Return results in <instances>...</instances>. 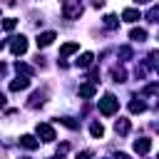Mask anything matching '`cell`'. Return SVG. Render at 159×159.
Instances as JSON below:
<instances>
[{
	"mask_svg": "<svg viewBox=\"0 0 159 159\" xmlns=\"http://www.w3.org/2000/svg\"><path fill=\"white\" fill-rule=\"evenodd\" d=\"M134 75H137V77H139V80H142V77H144V75H147V65H139V67H137V70H134Z\"/></svg>",
	"mask_w": 159,
	"mask_h": 159,
	"instance_id": "obj_26",
	"label": "cell"
},
{
	"mask_svg": "<svg viewBox=\"0 0 159 159\" xmlns=\"http://www.w3.org/2000/svg\"><path fill=\"white\" fill-rule=\"evenodd\" d=\"M92 5H94V7H102V5H104V0H92Z\"/></svg>",
	"mask_w": 159,
	"mask_h": 159,
	"instance_id": "obj_29",
	"label": "cell"
},
{
	"mask_svg": "<svg viewBox=\"0 0 159 159\" xmlns=\"http://www.w3.org/2000/svg\"><path fill=\"white\" fill-rule=\"evenodd\" d=\"M30 87V77L27 75H17L12 82H10V92H22V89H27Z\"/></svg>",
	"mask_w": 159,
	"mask_h": 159,
	"instance_id": "obj_5",
	"label": "cell"
},
{
	"mask_svg": "<svg viewBox=\"0 0 159 159\" xmlns=\"http://www.w3.org/2000/svg\"><path fill=\"white\" fill-rule=\"evenodd\" d=\"M5 107V94H0V109Z\"/></svg>",
	"mask_w": 159,
	"mask_h": 159,
	"instance_id": "obj_31",
	"label": "cell"
},
{
	"mask_svg": "<svg viewBox=\"0 0 159 159\" xmlns=\"http://www.w3.org/2000/svg\"><path fill=\"white\" fill-rule=\"evenodd\" d=\"M152 149V139H147V137H139L137 142H134V152L137 154H147Z\"/></svg>",
	"mask_w": 159,
	"mask_h": 159,
	"instance_id": "obj_10",
	"label": "cell"
},
{
	"mask_svg": "<svg viewBox=\"0 0 159 159\" xmlns=\"http://www.w3.org/2000/svg\"><path fill=\"white\" fill-rule=\"evenodd\" d=\"M144 94H154V97H159V84H147V87H144Z\"/></svg>",
	"mask_w": 159,
	"mask_h": 159,
	"instance_id": "obj_24",
	"label": "cell"
},
{
	"mask_svg": "<svg viewBox=\"0 0 159 159\" xmlns=\"http://www.w3.org/2000/svg\"><path fill=\"white\" fill-rule=\"evenodd\" d=\"M129 37L137 40V42H142V40H147V30H144V27H132V30H129Z\"/></svg>",
	"mask_w": 159,
	"mask_h": 159,
	"instance_id": "obj_17",
	"label": "cell"
},
{
	"mask_svg": "<svg viewBox=\"0 0 159 159\" xmlns=\"http://www.w3.org/2000/svg\"><path fill=\"white\" fill-rule=\"evenodd\" d=\"M60 122H62V124H65V127H70V129H77V127H80V124H77V122H75V119H70V117H62V119H60Z\"/></svg>",
	"mask_w": 159,
	"mask_h": 159,
	"instance_id": "obj_25",
	"label": "cell"
},
{
	"mask_svg": "<svg viewBox=\"0 0 159 159\" xmlns=\"http://www.w3.org/2000/svg\"><path fill=\"white\" fill-rule=\"evenodd\" d=\"M10 52H12L15 57L25 55V52H27V37H22V35H17V37H10Z\"/></svg>",
	"mask_w": 159,
	"mask_h": 159,
	"instance_id": "obj_3",
	"label": "cell"
},
{
	"mask_svg": "<svg viewBox=\"0 0 159 159\" xmlns=\"http://www.w3.org/2000/svg\"><path fill=\"white\" fill-rule=\"evenodd\" d=\"M77 159H92V152H89V149H84V152H80V154H77Z\"/></svg>",
	"mask_w": 159,
	"mask_h": 159,
	"instance_id": "obj_27",
	"label": "cell"
},
{
	"mask_svg": "<svg viewBox=\"0 0 159 159\" xmlns=\"http://www.w3.org/2000/svg\"><path fill=\"white\" fill-rule=\"evenodd\" d=\"M15 70H17V75H27V77H32V75H35V70H32L27 62H20V60L15 62Z\"/></svg>",
	"mask_w": 159,
	"mask_h": 159,
	"instance_id": "obj_15",
	"label": "cell"
},
{
	"mask_svg": "<svg viewBox=\"0 0 159 159\" xmlns=\"http://www.w3.org/2000/svg\"><path fill=\"white\" fill-rule=\"evenodd\" d=\"M62 15H65L67 20H77V17L82 15V2H80V0H65V2H62Z\"/></svg>",
	"mask_w": 159,
	"mask_h": 159,
	"instance_id": "obj_2",
	"label": "cell"
},
{
	"mask_svg": "<svg viewBox=\"0 0 159 159\" xmlns=\"http://www.w3.org/2000/svg\"><path fill=\"white\" fill-rule=\"evenodd\" d=\"M147 20L154 22V25H159V5H152V7L147 10Z\"/></svg>",
	"mask_w": 159,
	"mask_h": 159,
	"instance_id": "obj_19",
	"label": "cell"
},
{
	"mask_svg": "<svg viewBox=\"0 0 159 159\" xmlns=\"http://www.w3.org/2000/svg\"><path fill=\"white\" fill-rule=\"evenodd\" d=\"M114 159H129V154H124V152H119V154H114Z\"/></svg>",
	"mask_w": 159,
	"mask_h": 159,
	"instance_id": "obj_28",
	"label": "cell"
},
{
	"mask_svg": "<svg viewBox=\"0 0 159 159\" xmlns=\"http://www.w3.org/2000/svg\"><path fill=\"white\" fill-rule=\"evenodd\" d=\"M117 109H119V99H117L114 94H104V97L99 99V112H102L104 117L117 114Z\"/></svg>",
	"mask_w": 159,
	"mask_h": 159,
	"instance_id": "obj_1",
	"label": "cell"
},
{
	"mask_svg": "<svg viewBox=\"0 0 159 159\" xmlns=\"http://www.w3.org/2000/svg\"><path fill=\"white\" fill-rule=\"evenodd\" d=\"M142 15H139V10H134V7H127L124 12H122V20H127V22H137Z\"/></svg>",
	"mask_w": 159,
	"mask_h": 159,
	"instance_id": "obj_14",
	"label": "cell"
},
{
	"mask_svg": "<svg viewBox=\"0 0 159 159\" xmlns=\"http://www.w3.org/2000/svg\"><path fill=\"white\" fill-rule=\"evenodd\" d=\"M157 72H159V65H157Z\"/></svg>",
	"mask_w": 159,
	"mask_h": 159,
	"instance_id": "obj_34",
	"label": "cell"
},
{
	"mask_svg": "<svg viewBox=\"0 0 159 159\" xmlns=\"http://www.w3.org/2000/svg\"><path fill=\"white\" fill-rule=\"evenodd\" d=\"M92 60H94V55H92V52H82V55L75 60V65H77V67H89V65H92Z\"/></svg>",
	"mask_w": 159,
	"mask_h": 159,
	"instance_id": "obj_12",
	"label": "cell"
},
{
	"mask_svg": "<svg viewBox=\"0 0 159 159\" xmlns=\"http://www.w3.org/2000/svg\"><path fill=\"white\" fill-rule=\"evenodd\" d=\"M89 134H92L94 139H102V137H104V127H102L99 122H92V124H89Z\"/></svg>",
	"mask_w": 159,
	"mask_h": 159,
	"instance_id": "obj_18",
	"label": "cell"
},
{
	"mask_svg": "<svg viewBox=\"0 0 159 159\" xmlns=\"http://www.w3.org/2000/svg\"><path fill=\"white\" fill-rule=\"evenodd\" d=\"M55 159H62V157H55Z\"/></svg>",
	"mask_w": 159,
	"mask_h": 159,
	"instance_id": "obj_35",
	"label": "cell"
},
{
	"mask_svg": "<svg viewBox=\"0 0 159 159\" xmlns=\"http://www.w3.org/2000/svg\"><path fill=\"white\" fill-rule=\"evenodd\" d=\"M134 52H132V47H127V45H122L119 47V60H129Z\"/></svg>",
	"mask_w": 159,
	"mask_h": 159,
	"instance_id": "obj_22",
	"label": "cell"
},
{
	"mask_svg": "<svg viewBox=\"0 0 159 159\" xmlns=\"http://www.w3.org/2000/svg\"><path fill=\"white\" fill-rule=\"evenodd\" d=\"M20 159H30V157H20Z\"/></svg>",
	"mask_w": 159,
	"mask_h": 159,
	"instance_id": "obj_33",
	"label": "cell"
},
{
	"mask_svg": "<svg viewBox=\"0 0 159 159\" xmlns=\"http://www.w3.org/2000/svg\"><path fill=\"white\" fill-rule=\"evenodd\" d=\"M42 97H45L42 92H35V94L30 97V107H37V104H42Z\"/></svg>",
	"mask_w": 159,
	"mask_h": 159,
	"instance_id": "obj_23",
	"label": "cell"
},
{
	"mask_svg": "<svg viewBox=\"0 0 159 159\" xmlns=\"http://www.w3.org/2000/svg\"><path fill=\"white\" fill-rule=\"evenodd\" d=\"M102 22H104V27H107V30H114V27L119 25L117 15H104V20H102Z\"/></svg>",
	"mask_w": 159,
	"mask_h": 159,
	"instance_id": "obj_20",
	"label": "cell"
},
{
	"mask_svg": "<svg viewBox=\"0 0 159 159\" xmlns=\"http://www.w3.org/2000/svg\"><path fill=\"white\" fill-rule=\"evenodd\" d=\"M137 5H144V2H152V0H134Z\"/></svg>",
	"mask_w": 159,
	"mask_h": 159,
	"instance_id": "obj_32",
	"label": "cell"
},
{
	"mask_svg": "<svg viewBox=\"0 0 159 159\" xmlns=\"http://www.w3.org/2000/svg\"><path fill=\"white\" fill-rule=\"evenodd\" d=\"M15 27H17V20H15V17H5V20H2V30H7V32H12Z\"/></svg>",
	"mask_w": 159,
	"mask_h": 159,
	"instance_id": "obj_21",
	"label": "cell"
},
{
	"mask_svg": "<svg viewBox=\"0 0 159 159\" xmlns=\"http://www.w3.org/2000/svg\"><path fill=\"white\" fill-rule=\"evenodd\" d=\"M144 109H147V104H144L139 97H134V99L129 102V112H132V114H142Z\"/></svg>",
	"mask_w": 159,
	"mask_h": 159,
	"instance_id": "obj_13",
	"label": "cell"
},
{
	"mask_svg": "<svg viewBox=\"0 0 159 159\" xmlns=\"http://www.w3.org/2000/svg\"><path fill=\"white\" fill-rule=\"evenodd\" d=\"M55 40H57V35H55L52 30H47V32H40L35 42H37V47H47V45H52Z\"/></svg>",
	"mask_w": 159,
	"mask_h": 159,
	"instance_id": "obj_6",
	"label": "cell"
},
{
	"mask_svg": "<svg viewBox=\"0 0 159 159\" xmlns=\"http://www.w3.org/2000/svg\"><path fill=\"white\" fill-rule=\"evenodd\" d=\"M5 72H7V67H5L2 62H0V75H5Z\"/></svg>",
	"mask_w": 159,
	"mask_h": 159,
	"instance_id": "obj_30",
	"label": "cell"
},
{
	"mask_svg": "<svg viewBox=\"0 0 159 159\" xmlns=\"http://www.w3.org/2000/svg\"><path fill=\"white\" fill-rule=\"evenodd\" d=\"M77 94H80V97H84V99L94 97V94H97V87H94V82H84V84H80Z\"/></svg>",
	"mask_w": 159,
	"mask_h": 159,
	"instance_id": "obj_7",
	"label": "cell"
},
{
	"mask_svg": "<svg viewBox=\"0 0 159 159\" xmlns=\"http://www.w3.org/2000/svg\"><path fill=\"white\" fill-rule=\"evenodd\" d=\"M157 129H159V127H157Z\"/></svg>",
	"mask_w": 159,
	"mask_h": 159,
	"instance_id": "obj_37",
	"label": "cell"
},
{
	"mask_svg": "<svg viewBox=\"0 0 159 159\" xmlns=\"http://www.w3.org/2000/svg\"><path fill=\"white\" fill-rule=\"evenodd\" d=\"M129 129H132V124H129V119H124V117H119V119L114 122V132H117L119 137H124V134H129Z\"/></svg>",
	"mask_w": 159,
	"mask_h": 159,
	"instance_id": "obj_9",
	"label": "cell"
},
{
	"mask_svg": "<svg viewBox=\"0 0 159 159\" xmlns=\"http://www.w3.org/2000/svg\"><path fill=\"white\" fill-rule=\"evenodd\" d=\"M157 159H159V157H157Z\"/></svg>",
	"mask_w": 159,
	"mask_h": 159,
	"instance_id": "obj_36",
	"label": "cell"
},
{
	"mask_svg": "<svg viewBox=\"0 0 159 159\" xmlns=\"http://www.w3.org/2000/svg\"><path fill=\"white\" fill-rule=\"evenodd\" d=\"M80 50V42H65L62 47H60V57H70V55H75Z\"/></svg>",
	"mask_w": 159,
	"mask_h": 159,
	"instance_id": "obj_11",
	"label": "cell"
},
{
	"mask_svg": "<svg viewBox=\"0 0 159 159\" xmlns=\"http://www.w3.org/2000/svg\"><path fill=\"white\" fill-rule=\"evenodd\" d=\"M35 134H37V137H40L42 142H55V139H57V134H55L52 124H45V122L35 127Z\"/></svg>",
	"mask_w": 159,
	"mask_h": 159,
	"instance_id": "obj_4",
	"label": "cell"
},
{
	"mask_svg": "<svg viewBox=\"0 0 159 159\" xmlns=\"http://www.w3.org/2000/svg\"><path fill=\"white\" fill-rule=\"evenodd\" d=\"M112 80H114V82H127V70L119 67V65L112 67Z\"/></svg>",
	"mask_w": 159,
	"mask_h": 159,
	"instance_id": "obj_16",
	"label": "cell"
},
{
	"mask_svg": "<svg viewBox=\"0 0 159 159\" xmlns=\"http://www.w3.org/2000/svg\"><path fill=\"white\" fill-rule=\"evenodd\" d=\"M20 147H22V149H27V152H32V149H37V147H40V142H37L32 134H22V137H20Z\"/></svg>",
	"mask_w": 159,
	"mask_h": 159,
	"instance_id": "obj_8",
	"label": "cell"
}]
</instances>
